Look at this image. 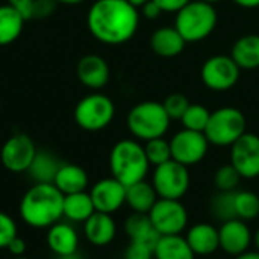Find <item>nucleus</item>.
Returning a JSON list of instances; mask_svg holds the SVG:
<instances>
[{"label":"nucleus","instance_id":"1","mask_svg":"<svg viewBox=\"0 0 259 259\" xmlns=\"http://www.w3.org/2000/svg\"><path fill=\"white\" fill-rule=\"evenodd\" d=\"M91 35L108 46L131 41L140 27V12L129 0H96L87 15Z\"/></svg>","mask_w":259,"mask_h":259},{"label":"nucleus","instance_id":"2","mask_svg":"<svg viewBox=\"0 0 259 259\" xmlns=\"http://www.w3.org/2000/svg\"><path fill=\"white\" fill-rule=\"evenodd\" d=\"M64 194L53 184H33L20 200V217L35 229H49L62 219Z\"/></svg>","mask_w":259,"mask_h":259},{"label":"nucleus","instance_id":"3","mask_svg":"<svg viewBox=\"0 0 259 259\" xmlns=\"http://www.w3.org/2000/svg\"><path fill=\"white\" fill-rule=\"evenodd\" d=\"M109 168L112 178L124 187L144 181L150 164L144 152V146L137 140H121L114 144L109 153Z\"/></svg>","mask_w":259,"mask_h":259},{"label":"nucleus","instance_id":"4","mask_svg":"<svg viewBox=\"0 0 259 259\" xmlns=\"http://www.w3.org/2000/svg\"><path fill=\"white\" fill-rule=\"evenodd\" d=\"M217 23L219 15L214 5L202 0H191L175 18V27L187 44L206 39L215 30Z\"/></svg>","mask_w":259,"mask_h":259},{"label":"nucleus","instance_id":"5","mask_svg":"<svg viewBox=\"0 0 259 259\" xmlns=\"http://www.w3.org/2000/svg\"><path fill=\"white\" fill-rule=\"evenodd\" d=\"M170 117L161 102L146 100L137 103L127 114V129L135 140L149 141L161 138L170 127Z\"/></svg>","mask_w":259,"mask_h":259},{"label":"nucleus","instance_id":"6","mask_svg":"<svg viewBox=\"0 0 259 259\" xmlns=\"http://www.w3.org/2000/svg\"><path fill=\"white\" fill-rule=\"evenodd\" d=\"M247 132V120L243 111L234 106H223L211 112L205 135L209 144L217 147H231Z\"/></svg>","mask_w":259,"mask_h":259},{"label":"nucleus","instance_id":"7","mask_svg":"<svg viewBox=\"0 0 259 259\" xmlns=\"http://www.w3.org/2000/svg\"><path fill=\"white\" fill-rule=\"evenodd\" d=\"M114 117L115 105L108 96L102 93H93L85 96L74 108L76 124L88 132H97L108 127Z\"/></svg>","mask_w":259,"mask_h":259},{"label":"nucleus","instance_id":"8","mask_svg":"<svg viewBox=\"0 0 259 259\" xmlns=\"http://www.w3.org/2000/svg\"><path fill=\"white\" fill-rule=\"evenodd\" d=\"M190 171L188 167L170 159L155 167L152 176V185L159 199L181 200L190 190Z\"/></svg>","mask_w":259,"mask_h":259},{"label":"nucleus","instance_id":"9","mask_svg":"<svg viewBox=\"0 0 259 259\" xmlns=\"http://www.w3.org/2000/svg\"><path fill=\"white\" fill-rule=\"evenodd\" d=\"M240 74L241 68L235 64L231 55L209 56L200 68V79L203 85L217 93L232 90L238 83Z\"/></svg>","mask_w":259,"mask_h":259},{"label":"nucleus","instance_id":"10","mask_svg":"<svg viewBox=\"0 0 259 259\" xmlns=\"http://www.w3.org/2000/svg\"><path fill=\"white\" fill-rule=\"evenodd\" d=\"M149 219L159 235H181L188 225V211L181 200L158 199Z\"/></svg>","mask_w":259,"mask_h":259},{"label":"nucleus","instance_id":"11","mask_svg":"<svg viewBox=\"0 0 259 259\" xmlns=\"http://www.w3.org/2000/svg\"><path fill=\"white\" fill-rule=\"evenodd\" d=\"M170 147L171 159L185 167H191L203 161L209 149V141L203 132L182 129L173 135Z\"/></svg>","mask_w":259,"mask_h":259},{"label":"nucleus","instance_id":"12","mask_svg":"<svg viewBox=\"0 0 259 259\" xmlns=\"http://www.w3.org/2000/svg\"><path fill=\"white\" fill-rule=\"evenodd\" d=\"M36 150L38 149L29 135L15 134L9 137L2 146L0 159L6 170L12 173H24L30 167Z\"/></svg>","mask_w":259,"mask_h":259},{"label":"nucleus","instance_id":"13","mask_svg":"<svg viewBox=\"0 0 259 259\" xmlns=\"http://www.w3.org/2000/svg\"><path fill=\"white\" fill-rule=\"evenodd\" d=\"M231 164L243 179L259 178V137L246 132L231 146Z\"/></svg>","mask_w":259,"mask_h":259},{"label":"nucleus","instance_id":"14","mask_svg":"<svg viewBox=\"0 0 259 259\" xmlns=\"http://www.w3.org/2000/svg\"><path fill=\"white\" fill-rule=\"evenodd\" d=\"M90 196L96 211L112 215L126 203V187L111 176L96 182L90 190Z\"/></svg>","mask_w":259,"mask_h":259},{"label":"nucleus","instance_id":"15","mask_svg":"<svg viewBox=\"0 0 259 259\" xmlns=\"http://www.w3.org/2000/svg\"><path fill=\"white\" fill-rule=\"evenodd\" d=\"M220 235V249H223L228 255L238 256L249 250L253 234L247 223L240 219L228 220L222 223L219 229Z\"/></svg>","mask_w":259,"mask_h":259},{"label":"nucleus","instance_id":"16","mask_svg":"<svg viewBox=\"0 0 259 259\" xmlns=\"http://www.w3.org/2000/svg\"><path fill=\"white\" fill-rule=\"evenodd\" d=\"M76 74L87 88L99 91L105 88L109 82V65L99 55H85L79 59L76 67Z\"/></svg>","mask_w":259,"mask_h":259},{"label":"nucleus","instance_id":"17","mask_svg":"<svg viewBox=\"0 0 259 259\" xmlns=\"http://www.w3.org/2000/svg\"><path fill=\"white\" fill-rule=\"evenodd\" d=\"M85 238L93 246H108L114 241L117 235V225L111 214L96 211L85 223H83Z\"/></svg>","mask_w":259,"mask_h":259},{"label":"nucleus","instance_id":"18","mask_svg":"<svg viewBox=\"0 0 259 259\" xmlns=\"http://www.w3.org/2000/svg\"><path fill=\"white\" fill-rule=\"evenodd\" d=\"M187 241L197 256H208L220 249L219 229L209 223H196L187 232Z\"/></svg>","mask_w":259,"mask_h":259},{"label":"nucleus","instance_id":"19","mask_svg":"<svg viewBox=\"0 0 259 259\" xmlns=\"http://www.w3.org/2000/svg\"><path fill=\"white\" fill-rule=\"evenodd\" d=\"M47 246L58 258H64L77 252L79 235L70 223L58 222L47 231Z\"/></svg>","mask_w":259,"mask_h":259},{"label":"nucleus","instance_id":"20","mask_svg":"<svg viewBox=\"0 0 259 259\" xmlns=\"http://www.w3.org/2000/svg\"><path fill=\"white\" fill-rule=\"evenodd\" d=\"M187 41L176 30V27L164 26L156 29L150 36V49L161 58H175L184 52Z\"/></svg>","mask_w":259,"mask_h":259},{"label":"nucleus","instance_id":"21","mask_svg":"<svg viewBox=\"0 0 259 259\" xmlns=\"http://www.w3.org/2000/svg\"><path fill=\"white\" fill-rule=\"evenodd\" d=\"M88 173L77 164L62 162L61 168L56 173V178L53 181V185L64 194H73L87 191L88 188Z\"/></svg>","mask_w":259,"mask_h":259},{"label":"nucleus","instance_id":"22","mask_svg":"<svg viewBox=\"0 0 259 259\" xmlns=\"http://www.w3.org/2000/svg\"><path fill=\"white\" fill-rule=\"evenodd\" d=\"M231 58L241 70L259 68V35L246 33L240 36L231 49Z\"/></svg>","mask_w":259,"mask_h":259},{"label":"nucleus","instance_id":"23","mask_svg":"<svg viewBox=\"0 0 259 259\" xmlns=\"http://www.w3.org/2000/svg\"><path fill=\"white\" fill-rule=\"evenodd\" d=\"M61 165L62 162L52 152L36 150V155L26 173L33 181V184H53Z\"/></svg>","mask_w":259,"mask_h":259},{"label":"nucleus","instance_id":"24","mask_svg":"<svg viewBox=\"0 0 259 259\" xmlns=\"http://www.w3.org/2000/svg\"><path fill=\"white\" fill-rule=\"evenodd\" d=\"M96 212L93 199L90 193L80 191L64 196L62 203V217L73 223H85Z\"/></svg>","mask_w":259,"mask_h":259},{"label":"nucleus","instance_id":"25","mask_svg":"<svg viewBox=\"0 0 259 259\" xmlns=\"http://www.w3.org/2000/svg\"><path fill=\"white\" fill-rule=\"evenodd\" d=\"M158 199L153 185L146 182V179L126 187V203L134 212L149 214Z\"/></svg>","mask_w":259,"mask_h":259},{"label":"nucleus","instance_id":"26","mask_svg":"<svg viewBox=\"0 0 259 259\" xmlns=\"http://www.w3.org/2000/svg\"><path fill=\"white\" fill-rule=\"evenodd\" d=\"M196 255L191 250L188 241L182 235H161L158 240L153 259H194Z\"/></svg>","mask_w":259,"mask_h":259},{"label":"nucleus","instance_id":"27","mask_svg":"<svg viewBox=\"0 0 259 259\" xmlns=\"http://www.w3.org/2000/svg\"><path fill=\"white\" fill-rule=\"evenodd\" d=\"M124 231H126L127 237L131 238V241L149 243L153 247L156 246L158 240L161 238L158 231L153 228V225L149 219V214L134 212L132 215H129L124 222Z\"/></svg>","mask_w":259,"mask_h":259},{"label":"nucleus","instance_id":"28","mask_svg":"<svg viewBox=\"0 0 259 259\" xmlns=\"http://www.w3.org/2000/svg\"><path fill=\"white\" fill-rule=\"evenodd\" d=\"M23 15L9 3L0 6V46L14 42L23 32Z\"/></svg>","mask_w":259,"mask_h":259},{"label":"nucleus","instance_id":"29","mask_svg":"<svg viewBox=\"0 0 259 259\" xmlns=\"http://www.w3.org/2000/svg\"><path fill=\"white\" fill-rule=\"evenodd\" d=\"M237 219L250 222L259 217V196L253 191H235Z\"/></svg>","mask_w":259,"mask_h":259},{"label":"nucleus","instance_id":"30","mask_svg":"<svg viewBox=\"0 0 259 259\" xmlns=\"http://www.w3.org/2000/svg\"><path fill=\"white\" fill-rule=\"evenodd\" d=\"M209 117H211V111L206 106L199 103H190V106L187 108V111L184 112L179 121L182 123L184 129L205 132Z\"/></svg>","mask_w":259,"mask_h":259},{"label":"nucleus","instance_id":"31","mask_svg":"<svg viewBox=\"0 0 259 259\" xmlns=\"http://www.w3.org/2000/svg\"><path fill=\"white\" fill-rule=\"evenodd\" d=\"M211 211L214 217L225 223L228 220L237 219L235 212V191H220L211 200Z\"/></svg>","mask_w":259,"mask_h":259},{"label":"nucleus","instance_id":"32","mask_svg":"<svg viewBox=\"0 0 259 259\" xmlns=\"http://www.w3.org/2000/svg\"><path fill=\"white\" fill-rule=\"evenodd\" d=\"M144 152H146V156L149 159V164L153 165V167H158V165H161V164L171 159L170 141H167L164 137L146 141Z\"/></svg>","mask_w":259,"mask_h":259},{"label":"nucleus","instance_id":"33","mask_svg":"<svg viewBox=\"0 0 259 259\" xmlns=\"http://www.w3.org/2000/svg\"><path fill=\"white\" fill-rule=\"evenodd\" d=\"M243 178L235 170V167L229 162L226 165H222L214 176V184L219 191H237V187L240 185V181Z\"/></svg>","mask_w":259,"mask_h":259},{"label":"nucleus","instance_id":"34","mask_svg":"<svg viewBox=\"0 0 259 259\" xmlns=\"http://www.w3.org/2000/svg\"><path fill=\"white\" fill-rule=\"evenodd\" d=\"M170 120H181L187 108L190 106V100L182 93H171L162 102Z\"/></svg>","mask_w":259,"mask_h":259},{"label":"nucleus","instance_id":"35","mask_svg":"<svg viewBox=\"0 0 259 259\" xmlns=\"http://www.w3.org/2000/svg\"><path fill=\"white\" fill-rule=\"evenodd\" d=\"M17 235H18V229L14 219L9 214L0 211V249H6L8 244Z\"/></svg>","mask_w":259,"mask_h":259},{"label":"nucleus","instance_id":"36","mask_svg":"<svg viewBox=\"0 0 259 259\" xmlns=\"http://www.w3.org/2000/svg\"><path fill=\"white\" fill-rule=\"evenodd\" d=\"M155 247L143 241H131L124 252V259H153Z\"/></svg>","mask_w":259,"mask_h":259},{"label":"nucleus","instance_id":"37","mask_svg":"<svg viewBox=\"0 0 259 259\" xmlns=\"http://www.w3.org/2000/svg\"><path fill=\"white\" fill-rule=\"evenodd\" d=\"M56 5V0H35L32 8V18H44L52 15Z\"/></svg>","mask_w":259,"mask_h":259},{"label":"nucleus","instance_id":"38","mask_svg":"<svg viewBox=\"0 0 259 259\" xmlns=\"http://www.w3.org/2000/svg\"><path fill=\"white\" fill-rule=\"evenodd\" d=\"M158 3V6L162 9V12H171L178 14L182 8H185L191 0H153Z\"/></svg>","mask_w":259,"mask_h":259},{"label":"nucleus","instance_id":"39","mask_svg":"<svg viewBox=\"0 0 259 259\" xmlns=\"http://www.w3.org/2000/svg\"><path fill=\"white\" fill-rule=\"evenodd\" d=\"M8 3L15 8L24 20H29L32 18V8H33V3L35 0H8Z\"/></svg>","mask_w":259,"mask_h":259},{"label":"nucleus","instance_id":"40","mask_svg":"<svg viewBox=\"0 0 259 259\" xmlns=\"http://www.w3.org/2000/svg\"><path fill=\"white\" fill-rule=\"evenodd\" d=\"M141 14H143L146 18H149V20H155V18H158V17L162 14V9L158 6L156 2L149 0V2H146V3L141 6Z\"/></svg>","mask_w":259,"mask_h":259},{"label":"nucleus","instance_id":"41","mask_svg":"<svg viewBox=\"0 0 259 259\" xmlns=\"http://www.w3.org/2000/svg\"><path fill=\"white\" fill-rule=\"evenodd\" d=\"M6 250L12 255V256H15V258H18V256H23L24 255V252H26V241L21 238V237H15L9 244H8V247H6Z\"/></svg>","mask_w":259,"mask_h":259},{"label":"nucleus","instance_id":"42","mask_svg":"<svg viewBox=\"0 0 259 259\" xmlns=\"http://www.w3.org/2000/svg\"><path fill=\"white\" fill-rule=\"evenodd\" d=\"M235 5L244 9H256L259 8V0H232Z\"/></svg>","mask_w":259,"mask_h":259},{"label":"nucleus","instance_id":"43","mask_svg":"<svg viewBox=\"0 0 259 259\" xmlns=\"http://www.w3.org/2000/svg\"><path fill=\"white\" fill-rule=\"evenodd\" d=\"M234 259H259V252L258 250H247L238 256H234Z\"/></svg>","mask_w":259,"mask_h":259},{"label":"nucleus","instance_id":"44","mask_svg":"<svg viewBox=\"0 0 259 259\" xmlns=\"http://www.w3.org/2000/svg\"><path fill=\"white\" fill-rule=\"evenodd\" d=\"M58 3H62V5H79L82 3L83 0H56Z\"/></svg>","mask_w":259,"mask_h":259},{"label":"nucleus","instance_id":"45","mask_svg":"<svg viewBox=\"0 0 259 259\" xmlns=\"http://www.w3.org/2000/svg\"><path fill=\"white\" fill-rule=\"evenodd\" d=\"M252 243L255 244V249L259 252V229H256V232L253 234V240H252Z\"/></svg>","mask_w":259,"mask_h":259},{"label":"nucleus","instance_id":"46","mask_svg":"<svg viewBox=\"0 0 259 259\" xmlns=\"http://www.w3.org/2000/svg\"><path fill=\"white\" fill-rule=\"evenodd\" d=\"M134 6H137V8H141L146 2H149V0H129Z\"/></svg>","mask_w":259,"mask_h":259},{"label":"nucleus","instance_id":"47","mask_svg":"<svg viewBox=\"0 0 259 259\" xmlns=\"http://www.w3.org/2000/svg\"><path fill=\"white\" fill-rule=\"evenodd\" d=\"M202 2H206V3H211V5H215V3H219V2H222V0H202Z\"/></svg>","mask_w":259,"mask_h":259},{"label":"nucleus","instance_id":"48","mask_svg":"<svg viewBox=\"0 0 259 259\" xmlns=\"http://www.w3.org/2000/svg\"><path fill=\"white\" fill-rule=\"evenodd\" d=\"M14 259H29V258H24V256H18V258H14Z\"/></svg>","mask_w":259,"mask_h":259},{"label":"nucleus","instance_id":"49","mask_svg":"<svg viewBox=\"0 0 259 259\" xmlns=\"http://www.w3.org/2000/svg\"><path fill=\"white\" fill-rule=\"evenodd\" d=\"M58 259H65V258H58Z\"/></svg>","mask_w":259,"mask_h":259}]
</instances>
